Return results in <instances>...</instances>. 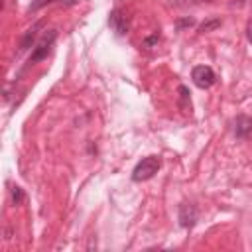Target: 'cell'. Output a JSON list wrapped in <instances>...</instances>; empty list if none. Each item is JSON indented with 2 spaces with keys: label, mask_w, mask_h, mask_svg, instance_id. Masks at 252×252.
<instances>
[{
  "label": "cell",
  "mask_w": 252,
  "mask_h": 252,
  "mask_svg": "<svg viewBox=\"0 0 252 252\" xmlns=\"http://www.w3.org/2000/svg\"><path fill=\"white\" fill-rule=\"evenodd\" d=\"M185 2H193V4H199V2H209V0H185Z\"/></svg>",
  "instance_id": "obj_13"
},
{
  "label": "cell",
  "mask_w": 252,
  "mask_h": 252,
  "mask_svg": "<svg viewBox=\"0 0 252 252\" xmlns=\"http://www.w3.org/2000/svg\"><path fill=\"white\" fill-rule=\"evenodd\" d=\"M108 24H110V28H112L118 35H126V33H128V20H126V16H124L118 8H114V10L110 12Z\"/></svg>",
  "instance_id": "obj_5"
},
{
  "label": "cell",
  "mask_w": 252,
  "mask_h": 252,
  "mask_svg": "<svg viewBox=\"0 0 252 252\" xmlns=\"http://www.w3.org/2000/svg\"><path fill=\"white\" fill-rule=\"evenodd\" d=\"M191 79H193V83H195L199 89H209V87L215 85L217 75H215V71H213L209 65H197V67H193V71H191Z\"/></svg>",
  "instance_id": "obj_3"
},
{
  "label": "cell",
  "mask_w": 252,
  "mask_h": 252,
  "mask_svg": "<svg viewBox=\"0 0 252 252\" xmlns=\"http://www.w3.org/2000/svg\"><path fill=\"white\" fill-rule=\"evenodd\" d=\"M22 201H24V189L18 187V185L12 187V203H14V205H20Z\"/></svg>",
  "instance_id": "obj_10"
},
{
  "label": "cell",
  "mask_w": 252,
  "mask_h": 252,
  "mask_svg": "<svg viewBox=\"0 0 252 252\" xmlns=\"http://www.w3.org/2000/svg\"><path fill=\"white\" fill-rule=\"evenodd\" d=\"M246 37H248V41L252 43V22L248 24V30H246Z\"/></svg>",
  "instance_id": "obj_12"
},
{
  "label": "cell",
  "mask_w": 252,
  "mask_h": 252,
  "mask_svg": "<svg viewBox=\"0 0 252 252\" xmlns=\"http://www.w3.org/2000/svg\"><path fill=\"white\" fill-rule=\"evenodd\" d=\"M179 94H181V108H183V110H187V108L191 106V98H189V94H191V93H189V89L181 85V87H179Z\"/></svg>",
  "instance_id": "obj_9"
},
{
  "label": "cell",
  "mask_w": 252,
  "mask_h": 252,
  "mask_svg": "<svg viewBox=\"0 0 252 252\" xmlns=\"http://www.w3.org/2000/svg\"><path fill=\"white\" fill-rule=\"evenodd\" d=\"M197 222V209L191 203H183L179 205V224L183 228H191Z\"/></svg>",
  "instance_id": "obj_4"
},
{
  "label": "cell",
  "mask_w": 252,
  "mask_h": 252,
  "mask_svg": "<svg viewBox=\"0 0 252 252\" xmlns=\"http://www.w3.org/2000/svg\"><path fill=\"white\" fill-rule=\"evenodd\" d=\"M158 39H159V35H158V33H154L152 37H148V39L144 41V45H146V47H152V45H154V43H156Z\"/></svg>",
  "instance_id": "obj_11"
},
{
  "label": "cell",
  "mask_w": 252,
  "mask_h": 252,
  "mask_svg": "<svg viewBox=\"0 0 252 252\" xmlns=\"http://www.w3.org/2000/svg\"><path fill=\"white\" fill-rule=\"evenodd\" d=\"M159 165H161V161H159L158 156H146V158H142V159L136 163L134 171H132V181H138V183H140V181L152 179V177L158 173Z\"/></svg>",
  "instance_id": "obj_1"
},
{
  "label": "cell",
  "mask_w": 252,
  "mask_h": 252,
  "mask_svg": "<svg viewBox=\"0 0 252 252\" xmlns=\"http://www.w3.org/2000/svg\"><path fill=\"white\" fill-rule=\"evenodd\" d=\"M220 24H222V20H220V18H211V20H207V22H203V24L199 26V32H201V33L213 32V30L220 28Z\"/></svg>",
  "instance_id": "obj_8"
},
{
  "label": "cell",
  "mask_w": 252,
  "mask_h": 252,
  "mask_svg": "<svg viewBox=\"0 0 252 252\" xmlns=\"http://www.w3.org/2000/svg\"><path fill=\"white\" fill-rule=\"evenodd\" d=\"M55 37H57V32H55V30H49V33H45V35L37 41V45L33 47V51H32V55H30V63H32V65L37 63V61H41V59H45V57L49 55Z\"/></svg>",
  "instance_id": "obj_2"
},
{
  "label": "cell",
  "mask_w": 252,
  "mask_h": 252,
  "mask_svg": "<svg viewBox=\"0 0 252 252\" xmlns=\"http://www.w3.org/2000/svg\"><path fill=\"white\" fill-rule=\"evenodd\" d=\"M39 26H41V22H37L35 26H32V28L24 33L22 43H20V49H22V51H26L30 45H33V41H35V37H37V30H39Z\"/></svg>",
  "instance_id": "obj_7"
},
{
  "label": "cell",
  "mask_w": 252,
  "mask_h": 252,
  "mask_svg": "<svg viewBox=\"0 0 252 252\" xmlns=\"http://www.w3.org/2000/svg\"><path fill=\"white\" fill-rule=\"evenodd\" d=\"M250 132H252V118L246 114H238L234 122V136L242 140V138H248Z\"/></svg>",
  "instance_id": "obj_6"
}]
</instances>
